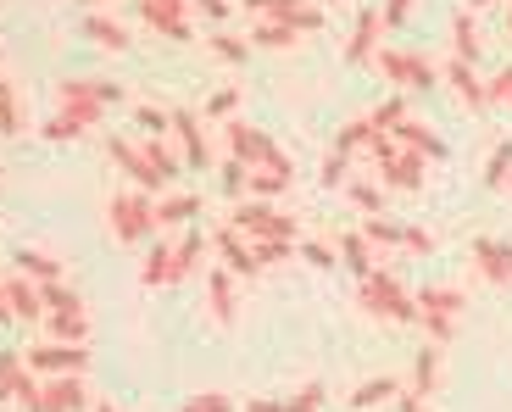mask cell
I'll use <instances>...</instances> for the list:
<instances>
[{
	"label": "cell",
	"instance_id": "1",
	"mask_svg": "<svg viewBox=\"0 0 512 412\" xmlns=\"http://www.w3.org/2000/svg\"><path fill=\"white\" fill-rule=\"evenodd\" d=\"M56 112H67L78 123V129H95L106 117V106L123 101V84H112V78H62L56 84Z\"/></svg>",
	"mask_w": 512,
	"mask_h": 412
},
{
	"label": "cell",
	"instance_id": "2",
	"mask_svg": "<svg viewBox=\"0 0 512 412\" xmlns=\"http://www.w3.org/2000/svg\"><path fill=\"white\" fill-rule=\"evenodd\" d=\"M223 140H229V156H234V162H245V168H273V173H284V179H295L290 156H284V151H279V145H273L262 129H251L245 117L223 123Z\"/></svg>",
	"mask_w": 512,
	"mask_h": 412
},
{
	"label": "cell",
	"instance_id": "3",
	"mask_svg": "<svg viewBox=\"0 0 512 412\" xmlns=\"http://www.w3.org/2000/svg\"><path fill=\"white\" fill-rule=\"evenodd\" d=\"M362 307H368L373 318H390V323H418V296L384 268H373L368 279H362Z\"/></svg>",
	"mask_w": 512,
	"mask_h": 412
},
{
	"label": "cell",
	"instance_id": "4",
	"mask_svg": "<svg viewBox=\"0 0 512 412\" xmlns=\"http://www.w3.org/2000/svg\"><path fill=\"white\" fill-rule=\"evenodd\" d=\"M106 223H112V234L123 245H140L156 234V201L145 190H117L112 201H106Z\"/></svg>",
	"mask_w": 512,
	"mask_h": 412
},
{
	"label": "cell",
	"instance_id": "5",
	"mask_svg": "<svg viewBox=\"0 0 512 412\" xmlns=\"http://www.w3.org/2000/svg\"><path fill=\"white\" fill-rule=\"evenodd\" d=\"M373 67L390 84H401V90H435L440 84V67L423 51H412V45H384V51H373Z\"/></svg>",
	"mask_w": 512,
	"mask_h": 412
},
{
	"label": "cell",
	"instance_id": "6",
	"mask_svg": "<svg viewBox=\"0 0 512 412\" xmlns=\"http://www.w3.org/2000/svg\"><path fill=\"white\" fill-rule=\"evenodd\" d=\"M229 229H240L251 245H262V240H290L295 245V218H284L273 201H240L229 212Z\"/></svg>",
	"mask_w": 512,
	"mask_h": 412
},
{
	"label": "cell",
	"instance_id": "7",
	"mask_svg": "<svg viewBox=\"0 0 512 412\" xmlns=\"http://www.w3.org/2000/svg\"><path fill=\"white\" fill-rule=\"evenodd\" d=\"M23 362H28V374H39V379H62V374H84V368H90V351L45 340V346H28Z\"/></svg>",
	"mask_w": 512,
	"mask_h": 412
},
{
	"label": "cell",
	"instance_id": "8",
	"mask_svg": "<svg viewBox=\"0 0 512 412\" xmlns=\"http://www.w3.org/2000/svg\"><path fill=\"white\" fill-rule=\"evenodd\" d=\"M106 156H112L117 168L128 173V179H134V190H167L162 179H156V168L151 162H145V151H140V140H128V134H112V140H106Z\"/></svg>",
	"mask_w": 512,
	"mask_h": 412
},
{
	"label": "cell",
	"instance_id": "9",
	"mask_svg": "<svg viewBox=\"0 0 512 412\" xmlns=\"http://www.w3.org/2000/svg\"><path fill=\"white\" fill-rule=\"evenodd\" d=\"M90 407V390L78 374H62V379H39V407L34 412H84Z\"/></svg>",
	"mask_w": 512,
	"mask_h": 412
},
{
	"label": "cell",
	"instance_id": "10",
	"mask_svg": "<svg viewBox=\"0 0 512 412\" xmlns=\"http://www.w3.org/2000/svg\"><path fill=\"white\" fill-rule=\"evenodd\" d=\"M140 17L167 39H190V0H140Z\"/></svg>",
	"mask_w": 512,
	"mask_h": 412
},
{
	"label": "cell",
	"instance_id": "11",
	"mask_svg": "<svg viewBox=\"0 0 512 412\" xmlns=\"http://www.w3.org/2000/svg\"><path fill=\"white\" fill-rule=\"evenodd\" d=\"M6 284V307H12V323H45V296H39V284L23 279V273H12Z\"/></svg>",
	"mask_w": 512,
	"mask_h": 412
},
{
	"label": "cell",
	"instance_id": "12",
	"mask_svg": "<svg viewBox=\"0 0 512 412\" xmlns=\"http://www.w3.org/2000/svg\"><path fill=\"white\" fill-rule=\"evenodd\" d=\"M390 140H396L401 151H418L423 162H446V140H440L435 129H423L418 117H401L396 129H390Z\"/></svg>",
	"mask_w": 512,
	"mask_h": 412
},
{
	"label": "cell",
	"instance_id": "13",
	"mask_svg": "<svg viewBox=\"0 0 512 412\" xmlns=\"http://www.w3.org/2000/svg\"><path fill=\"white\" fill-rule=\"evenodd\" d=\"M212 245L223 251V268H229V273H240V279H256V273H262V268H256V251H251V240H245L240 229H229V223H223V229L212 234Z\"/></svg>",
	"mask_w": 512,
	"mask_h": 412
},
{
	"label": "cell",
	"instance_id": "14",
	"mask_svg": "<svg viewBox=\"0 0 512 412\" xmlns=\"http://www.w3.org/2000/svg\"><path fill=\"white\" fill-rule=\"evenodd\" d=\"M379 34H384V17H379V6H362L357 28H351V39H346V62H351V67L373 62V45H379Z\"/></svg>",
	"mask_w": 512,
	"mask_h": 412
},
{
	"label": "cell",
	"instance_id": "15",
	"mask_svg": "<svg viewBox=\"0 0 512 412\" xmlns=\"http://www.w3.org/2000/svg\"><path fill=\"white\" fill-rule=\"evenodd\" d=\"M45 323H51V335L62 346H84L90 340V312H84V301H67V307L45 312Z\"/></svg>",
	"mask_w": 512,
	"mask_h": 412
},
{
	"label": "cell",
	"instance_id": "16",
	"mask_svg": "<svg viewBox=\"0 0 512 412\" xmlns=\"http://www.w3.org/2000/svg\"><path fill=\"white\" fill-rule=\"evenodd\" d=\"M173 134L184 140V162H195V168H206V162H212V140L201 134V117H195V112L173 106Z\"/></svg>",
	"mask_w": 512,
	"mask_h": 412
},
{
	"label": "cell",
	"instance_id": "17",
	"mask_svg": "<svg viewBox=\"0 0 512 412\" xmlns=\"http://www.w3.org/2000/svg\"><path fill=\"white\" fill-rule=\"evenodd\" d=\"M440 78H446V84H451V90H457V95H462V101H468V106H474V112H485V106H490V90H485V78H479V73H474V67H468V62H457V56H451V62L440 67Z\"/></svg>",
	"mask_w": 512,
	"mask_h": 412
},
{
	"label": "cell",
	"instance_id": "18",
	"mask_svg": "<svg viewBox=\"0 0 512 412\" xmlns=\"http://www.w3.org/2000/svg\"><path fill=\"white\" fill-rule=\"evenodd\" d=\"M474 262H479V273L485 279H496V284H512V245L507 240H474Z\"/></svg>",
	"mask_w": 512,
	"mask_h": 412
},
{
	"label": "cell",
	"instance_id": "19",
	"mask_svg": "<svg viewBox=\"0 0 512 412\" xmlns=\"http://www.w3.org/2000/svg\"><path fill=\"white\" fill-rule=\"evenodd\" d=\"M379 179L390 184V190H418L423 184V156L418 151H396L390 162H379Z\"/></svg>",
	"mask_w": 512,
	"mask_h": 412
},
{
	"label": "cell",
	"instance_id": "20",
	"mask_svg": "<svg viewBox=\"0 0 512 412\" xmlns=\"http://www.w3.org/2000/svg\"><path fill=\"white\" fill-rule=\"evenodd\" d=\"M206 245H212V240H206V234L195 229V223H190V229L179 234V240H173V284H179V279H190V273L201 268Z\"/></svg>",
	"mask_w": 512,
	"mask_h": 412
},
{
	"label": "cell",
	"instance_id": "21",
	"mask_svg": "<svg viewBox=\"0 0 512 412\" xmlns=\"http://www.w3.org/2000/svg\"><path fill=\"white\" fill-rule=\"evenodd\" d=\"M17 273L23 279H34V284H62V262L56 257H45V251H34V245H17Z\"/></svg>",
	"mask_w": 512,
	"mask_h": 412
},
{
	"label": "cell",
	"instance_id": "22",
	"mask_svg": "<svg viewBox=\"0 0 512 412\" xmlns=\"http://www.w3.org/2000/svg\"><path fill=\"white\" fill-rule=\"evenodd\" d=\"M206 296H212V318H218V323H234L240 301H234V273H229V268H212V273H206Z\"/></svg>",
	"mask_w": 512,
	"mask_h": 412
},
{
	"label": "cell",
	"instance_id": "23",
	"mask_svg": "<svg viewBox=\"0 0 512 412\" xmlns=\"http://www.w3.org/2000/svg\"><path fill=\"white\" fill-rule=\"evenodd\" d=\"M140 151H145V162L156 168V179H162V184L179 179V162H184V156L167 145V134H162V140H156V134H140Z\"/></svg>",
	"mask_w": 512,
	"mask_h": 412
},
{
	"label": "cell",
	"instance_id": "24",
	"mask_svg": "<svg viewBox=\"0 0 512 412\" xmlns=\"http://www.w3.org/2000/svg\"><path fill=\"white\" fill-rule=\"evenodd\" d=\"M84 39H95L101 51H128V28L117 23V17H106V12L84 17Z\"/></svg>",
	"mask_w": 512,
	"mask_h": 412
},
{
	"label": "cell",
	"instance_id": "25",
	"mask_svg": "<svg viewBox=\"0 0 512 412\" xmlns=\"http://www.w3.org/2000/svg\"><path fill=\"white\" fill-rule=\"evenodd\" d=\"M195 212H201V195H195V190L162 195V201H156V229H173V223H190Z\"/></svg>",
	"mask_w": 512,
	"mask_h": 412
},
{
	"label": "cell",
	"instance_id": "26",
	"mask_svg": "<svg viewBox=\"0 0 512 412\" xmlns=\"http://www.w3.org/2000/svg\"><path fill=\"white\" fill-rule=\"evenodd\" d=\"M340 262H346L357 279H368V273H373V245H368V234H362V229L340 234Z\"/></svg>",
	"mask_w": 512,
	"mask_h": 412
},
{
	"label": "cell",
	"instance_id": "27",
	"mask_svg": "<svg viewBox=\"0 0 512 412\" xmlns=\"http://www.w3.org/2000/svg\"><path fill=\"white\" fill-rule=\"evenodd\" d=\"M479 45H485V39H479V23H474V17H468V12H457V17H451V56H457V62H468V67H474Z\"/></svg>",
	"mask_w": 512,
	"mask_h": 412
},
{
	"label": "cell",
	"instance_id": "28",
	"mask_svg": "<svg viewBox=\"0 0 512 412\" xmlns=\"http://www.w3.org/2000/svg\"><path fill=\"white\" fill-rule=\"evenodd\" d=\"M468 307V301L451 290V284H423L418 290V312H440V318H457V312Z\"/></svg>",
	"mask_w": 512,
	"mask_h": 412
},
{
	"label": "cell",
	"instance_id": "29",
	"mask_svg": "<svg viewBox=\"0 0 512 412\" xmlns=\"http://www.w3.org/2000/svg\"><path fill=\"white\" fill-rule=\"evenodd\" d=\"M290 190V179L273 168H245V201H273V195Z\"/></svg>",
	"mask_w": 512,
	"mask_h": 412
},
{
	"label": "cell",
	"instance_id": "30",
	"mask_svg": "<svg viewBox=\"0 0 512 412\" xmlns=\"http://www.w3.org/2000/svg\"><path fill=\"white\" fill-rule=\"evenodd\" d=\"M390 396H401V379L379 374V379H362V385L351 390V407H357V412H368V407H379V401H390Z\"/></svg>",
	"mask_w": 512,
	"mask_h": 412
},
{
	"label": "cell",
	"instance_id": "31",
	"mask_svg": "<svg viewBox=\"0 0 512 412\" xmlns=\"http://www.w3.org/2000/svg\"><path fill=\"white\" fill-rule=\"evenodd\" d=\"M435 379H440V346H423L418 362H412V396H435Z\"/></svg>",
	"mask_w": 512,
	"mask_h": 412
},
{
	"label": "cell",
	"instance_id": "32",
	"mask_svg": "<svg viewBox=\"0 0 512 412\" xmlns=\"http://www.w3.org/2000/svg\"><path fill=\"white\" fill-rule=\"evenodd\" d=\"M295 39H301L295 23H256L251 28V45H262V51H290Z\"/></svg>",
	"mask_w": 512,
	"mask_h": 412
},
{
	"label": "cell",
	"instance_id": "33",
	"mask_svg": "<svg viewBox=\"0 0 512 412\" xmlns=\"http://www.w3.org/2000/svg\"><path fill=\"white\" fill-rule=\"evenodd\" d=\"M301 6H307V0H245V12H251L256 23H290Z\"/></svg>",
	"mask_w": 512,
	"mask_h": 412
},
{
	"label": "cell",
	"instance_id": "34",
	"mask_svg": "<svg viewBox=\"0 0 512 412\" xmlns=\"http://www.w3.org/2000/svg\"><path fill=\"white\" fill-rule=\"evenodd\" d=\"M134 129H140V134H156V140H162V134H173V112H167V106L140 101V106H134Z\"/></svg>",
	"mask_w": 512,
	"mask_h": 412
},
{
	"label": "cell",
	"instance_id": "35",
	"mask_svg": "<svg viewBox=\"0 0 512 412\" xmlns=\"http://www.w3.org/2000/svg\"><path fill=\"white\" fill-rule=\"evenodd\" d=\"M368 145H373V123H368V117H351L346 129L334 134V151H340V156H351V151H368Z\"/></svg>",
	"mask_w": 512,
	"mask_h": 412
},
{
	"label": "cell",
	"instance_id": "36",
	"mask_svg": "<svg viewBox=\"0 0 512 412\" xmlns=\"http://www.w3.org/2000/svg\"><path fill=\"white\" fill-rule=\"evenodd\" d=\"M28 379V362L23 351H0V396H12L17 401V385Z\"/></svg>",
	"mask_w": 512,
	"mask_h": 412
},
{
	"label": "cell",
	"instance_id": "37",
	"mask_svg": "<svg viewBox=\"0 0 512 412\" xmlns=\"http://www.w3.org/2000/svg\"><path fill=\"white\" fill-rule=\"evenodd\" d=\"M140 279H145V284H173V245H162V240H156V251L145 257Z\"/></svg>",
	"mask_w": 512,
	"mask_h": 412
},
{
	"label": "cell",
	"instance_id": "38",
	"mask_svg": "<svg viewBox=\"0 0 512 412\" xmlns=\"http://www.w3.org/2000/svg\"><path fill=\"white\" fill-rule=\"evenodd\" d=\"M206 45H212L223 62H245V56H251V39L229 34V28H212V34H206Z\"/></svg>",
	"mask_w": 512,
	"mask_h": 412
},
{
	"label": "cell",
	"instance_id": "39",
	"mask_svg": "<svg viewBox=\"0 0 512 412\" xmlns=\"http://www.w3.org/2000/svg\"><path fill=\"white\" fill-rule=\"evenodd\" d=\"M0 134L12 140V134H23V117H17V84L12 78H0Z\"/></svg>",
	"mask_w": 512,
	"mask_h": 412
},
{
	"label": "cell",
	"instance_id": "40",
	"mask_svg": "<svg viewBox=\"0 0 512 412\" xmlns=\"http://www.w3.org/2000/svg\"><path fill=\"white\" fill-rule=\"evenodd\" d=\"M318 179H323V190H346V184H351V156L329 151V156H323V168H318Z\"/></svg>",
	"mask_w": 512,
	"mask_h": 412
},
{
	"label": "cell",
	"instance_id": "41",
	"mask_svg": "<svg viewBox=\"0 0 512 412\" xmlns=\"http://www.w3.org/2000/svg\"><path fill=\"white\" fill-rule=\"evenodd\" d=\"M507 179H512V140H501L496 151H490V162H485V184H490V190H501Z\"/></svg>",
	"mask_w": 512,
	"mask_h": 412
},
{
	"label": "cell",
	"instance_id": "42",
	"mask_svg": "<svg viewBox=\"0 0 512 412\" xmlns=\"http://www.w3.org/2000/svg\"><path fill=\"white\" fill-rule=\"evenodd\" d=\"M401 117H407V101H401V95H390V101H379V106L368 112V123H373V134H390Z\"/></svg>",
	"mask_w": 512,
	"mask_h": 412
},
{
	"label": "cell",
	"instance_id": "43",
	"mask_svg": "<svg viewBox=\"0 0 512 412\" xmlns=\"http://www.w3.org/2000/svg\"><path fill=\"white\" fill-rule=\"evenodd\" d=\"M401 229H407V223H396V218H368L362 223V234H368V245H401Z\"/></svg>",
	"mask_w": 512,
	"mask_h": 412
},
{
	"label": "cell",
	"instance_id": "44",
	"mask_svg": "<svg viewBox=\"0 0 512 412\" xmlns=\"http://www.w3.org/2000/svg\"><path fill=\"white\" fill-rule=\"evenodd\" d=\"M318 407H323V385H318V379H312V385H301L290 401H284V412H318Z\"/></svg>",
	"mask_w": 512,
	"mask_h": 412
},
{
	"label": "cell",
	"instance_id": "45",
	"mask_svg": "<svg viewBox=\"0 0 512 412\" xmlns=\"http://www.w3.org/2000/svg\"><path fill=\"white\" fill-rule=\"evenodd\" d=\"M184 412H234V401L223 396V390H201V396L184 401Z\"/></svg>",
	"mask_w": 512,
	"mask_h": 412
},
{
	"label": "cell",
	"instance_id": "46",
	"mask_svg": "<svg viewBox=\"0 0 512 412\" xmlns=\"http://www.w3.org/2000/svg\"><path fill=\"white\" fill-rule=\"evenodd\" d=\"M39 134H45V140H56V145H62V140H78V134H84V129H78V123H73V117H67V112H56V117H45V129H39Z\"/></svg>",
	"mask_w": 512,
	"mask_h": 412
},
{
	"label": "cell",
	"instance_id": "47",
	"mask_svg": "<svg viewBox=\"0 0 512 412\" xmlns=\"http://www.w3.org/2000/svg\"><path fill=\"white\" fill-rule=\"evenodd\" d=\"M346 195H351V201L362 206V212H368V218H379V190H373V184L351 179V184H346Z\"/></svg>",
	"mask_w": 512,
	"mask_h": 412
},
{
	"label": "cell",
	"instance_id": "48",
	"mask_svg": "<svg viewBox=\"0 0 512 412\" xmlns=\"http://www.w3.org/2000/svg\"><path fill=\"white\" fill-rule=\"evenodd\" d=\"M485 90H490V101H496V106H512V62L501 67L496 78H485Z\"/></svg>",
	"mask_w": 512,
	"mask_h": 412
},
{
	"label": "cell",
	"instance_id": "49",
	"mask_svg": "<svg viewBox=\"0 0 512 412\" xmlns=\"http://www.w3.org/2000/svg\"><path fill=\"white\" fill-rule=\"evenodd\" d=\"M290 23H295V34H318V28H323V6H318V0H307Z\"/></svg>",
	"mask_w": 512,
	"mask_h": 412
},
{
	"label": "cell",
	"instance_id": "50",
	"mask_svg": "<svg viewBox=\"0 0 512 412\" xmlns=\"http://www.w3.org/2000/svg\"><path fill=\"white\" fill-rule=\"evenodd\" d=\"M401 245L418 251V257H435V234H429V229H412V223H407V229H401Z\"/></svg>",
	"mask_w": 512,
	"mask_h": 412
},
{
	"label": "cell",
	"instance_id": "51",
	"mask_svg": "<svg viewBox=\"0 0 512 412\" xmlns=\"http://www.w3.org/2000/svg\"><path fill=\"white\" fill-rule=\"evenodd\" d=\"M251 251H256V268H268V262L290 257V240H262V245H251Z\"/></svg>",
	"mask_w": 512,
	"mask_h": 412
},
{
	"label": "cell",
	"instance_id": "52",
	"mask_svg": "<svg viewBox=\"0 0 512 412\" xmlns=\"http://www.w3.org/2000/svg\"><path fill=\"white\" fill-rule=\"evenodd\" d=\"M301 257H307L312 268H323V273H329V268H334V245H323V240H307V245H301Z\"/></svg>",
	"mask_w": 512,
	"mask_h": 412
},
{
	"label": "cell",
	"instance_id": "53",
	"mask_svg": "<svg viewBox=\"0 0 512 412\" xmlns=\"http://www.w3.org/2000/svg\"><path fill=\"white\" fill-rule=\"evenodd\" d=\"M223 190H229V195H240L245 190V162H234V156H229V162H223Z\"/></svg>",
	"mask_w": 512,
	"mask_h": 412
},
{
	"label": "cell",
	"instance_id": "54",
	"mask_svg": "<svg viewBox=\"0 0 512 412\" xmlns=\"http://www.w3.org/2000/svg\"><path fill=\"white\" fill-rule=\"evenodd\" d=\"M407 12H412V0H384V28H401V23H407Z\"/></svg>",
	"mask_w": 512,
	"mask_h": 412
},
{
	"label": "cell",
	"instance_id": "55",
	"mask_svg": "<svg viewBox=\"0 0 512 412\" xmlns=\"http://www.w3.org/2000/svg\"><path fill=\"white\" fill-rule=\"evenodd\" d=\"M190 6H195V12H206V17H212V23H223V17L234 12L229 0H190Z\"/></svg>",
	"mask_w": 512,
	"mask_h": 412
},
{
	"label": "cell",
	"instance_id": "56",
	"mask_svg": "<svg viewBox=\"0 0 512 412\" xmlns=\"http://www.w3.org/2000/svg\"><path fill=\"white\" fill-rule=\"evenodd\" d=\"M234 101H240V90H218L212 101H206V112H212V117H223V112H234Z\"/></svg>",
	"mask_w": 512,
	"mask_h": 412
},
{
	"label": "cell",
	"instance_id": "57",
	"mask_svg": "<svg viewBox=\"0 0 512 412\" xmlns=\"http://www.w3.org/2000/svg\"><path fill=\"white\" fill-rule=\"evenodd\" d=\"M245 412H284V401H245Z\"/></svg>",
	"mask_w": 512,
	"mask_h": 412
},
{
	"label": "cell",
	"instance_id": "58",
	"mask_svg": "<svg viewBox=\"0 0 512 412\" xmlns=\"http://www.w3.org/2000/svg\"><path fill=\"white\" fill-rule=\"evenodd\" d=\"M401 412H423V401L418 396H401Z\"/></svg>",
	"mask_w": 512,
	"mask_h": 412
},
{
	"label": "cell",
	"instance_id": "59",
	"mask_svg": "<svg viewBox=\"0 0 512 412\" xmlns=\"http://www.w3.org/2000/svg\"><path fill=\"white\" fill-rule=\"evenodd\" d=\"M95 412H117V407H112V401H95Z\"/></svg>",
	"mask_w": 512,
	"mask_h": 412
},
{
	"label": "cell",
	"instance_id": "60",
	"mask_svg": "<svg viewBox=\"0 0 512 412\" xmlns=\"http://www.w3.org/2000/svg\"><path fill=\"white\" fill-rule=\"evenodd\" d=\"M474 6H496V0H474Z\"/></svg>",
	"mask_w": 512,
	"mask_h": 412
},
{
	"label": "cell",
	"instance_id": "61",
	"mask_svg": "<svg viewBox=\"0 0 512 412\" xmlns=\"http://www.w3.org/2000/svg\"><path fill=\"white\" fill-rule=\"evenodd\" d=\"M507 28H512V6H507Z\"/></svg>",
	"mask_w": 512,
	"mask_h": 412
},
{
	"label": "cell",
	"instance_id": "62",
	"mask_svg": "<svg viewBox=\"0 0 512 412\" xmlns=\"http://www.w3.org/2000/svg\"><path fill=\"white\" fill-rule=\"evenodd\" d=\"M323 6H340V0H323Z\"/></svg>",
	"mask_w": 512,
	"mask_h": 412
},
{
	"label": "cell",
	"instance_id": "63",
	"mask_svg": "<svg viewBox=\"0 0 512 412\" xmlns=\"http://www.w3.org/2000/svg\"><path fill=\"white\" fill-rule=\"evenodd\" d=\"M0 56H6V51H0Z\"/></svg>",
	"mask_w": 512,
	"mask_h": 412
},
{
	"label": "cell",
	"instance_id": "64",
	"mask_svg": "<svg viewBox=\"0 0 512 412\" xmlns=\"http://www.w3.org/2000/svg\"><path fill=\"white\" fill-rule=\"evenodd\" d=\"M507 184H512V179H507Z\"/></svg>",
	"mask_w": 512,
	"mask_h": 412
}]
</instances>
